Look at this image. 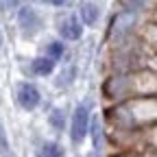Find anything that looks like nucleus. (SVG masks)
I'll use <instances>...</instances> for the list:
<instances>
[{"label": "nucleus", "instance_id": "obj_10", "mask_svg": "<svg viewBox=\"0 0 157 157\" xmlns=\"http://www.w3.org/2000/svg\"><path fill=\"white\" fill-rule=\"evenodd\" d=\"M48 55H50L52 59H61V57H63V44H59V42L48 44Z\"/></svg>", "mask_w": 157, "mask_h": 157}, {"label": "nucleus", "instance_id": "obj_8", "mask_svg": "<svg viewBox=\"0 0 157 157\" xmlns=\"http://www.w3.org/2000/svg\"><path fill=\"white\" fill-rule=\"evenodd\" d=\"M92 135H94V148L101 151V144H103V133H101V120L98 116L92 120Z\"/></svg>", "mask_w": 157, "mask_h": 157}, {"label": "nucleus", "instance_id": "obj_4", "mask_svg": "<svg viewBox=\"0 0 157 157\" xmlns=\"http://www.w3.org/2000/svg\"><path fill=\"white\" fill-rule=\"evenodd\" d=\"M31 70L37 76H46V74H50L55 70V59L52 57H37V59H33Z\"/></svg>", "mask_w": 157, "mask_h": 157}, {"label": "nucleus", "instance_id": "obj_12", "mask_svg": "<svg viewBox=\"0 0 157 157\" xmlns=\"http://www.w3.org/2000/svg\"><path fill=\"white\" fill-rule=\"evenodd\" d=\"M2 148H9V140H7V131H5L2 122H0V151Z\"/></svg>", "mask_w": 157, "mask_h": 157}, {"label": "nucleus", "instance_id": "obj_15", "mask_svg": "<svg viewBox=\"0 0 157 157\" xmlns=\"http://www.w3.org/2000/svg\"><path fill=\"white\" fill-rule=\"evenodd\" d=\"M87 157H101V153H98V151H94V153H90Z\"/></svg>", "mask_w": 157, "mask_h": 157}, {"label": "nucleus", "instance_id": "obj_11", "mask_svg": "<svg viewBox=\"0 0 157 157\" xmlns=\"http://www.w3.org/2000/svg\"><path fill=\"white\" fill-rule=\"evenodd\" d=\"M122 2H124V7L129 11H135V9H140L144 5V0H122Z\"/></svg>", "mask_w": 157, "mask_h": 157}, {"label": "nucleus", "instance_id": "obj_2", "mask_svg": "<svg viewBox=\"0 0 157 157\" xmlns=\"http://www.w3.org/2000/svg\"><path fill=\"white\" fill-rule=\"evenodd\" d=\"M17 101L24 109H35L39 105V92L35 90V85L31 83H20V90H17Z\"/></svg>", "mask_w": 157, "mask_h": 157}, {"label": "nucleus", "instance_id": "obj_7", "mask_svg": "<svg viewBox=\"0 0 157 157\" xmlns=\"http://www.w3.org/2000/svg\"><path fill=\"white\" fill-rule=\"evenodd\" d=\"M61 155H63V148L55 142H44L42 148L37 151V157H61Z\"/></svg>", "mask_w": 157, "mask_h": 157}, {"label": "nucleus", "instance_id": "obj_9", "mask_svg": "<svg viewBox=\"0 0 157 157\" xmlns=\"http://www.w3.org/2000/svg\"><path fill=\"white\" fill-rule=\"evenodd\" d=\"M63 122H66L63 109H52V111H50V124H52L55 129L61 131V129H63Z\"/></svg>", "mask_w": 157, "mask_h": 157}, {"label": "nucleus", "instance_id": "obj_14", "mask_svg": "<svg viewBox=\"0 0 157 157\" xmlns=\"http://www.w3.org/2000/svg\"><path fill=\"white\" fill-rule=\"evenodd\" d=\"M48 2H52V5H66V0H48Z\"/></svg>", "mask_w": 157, "mask_h": 157}, {"label": "nucleus", "instance_id": "obj_5", "mask_svg": "<svg viewBox=\"0 0 157 157\" xmlns=\"http://www.w3.org/2000/svg\"><path fill=\"white\" fill-rule=\"evenodd\" d=\"M17 20H20V26H22L26 33L37 29V15H35V11L31 7H22V9H20V17Z\"/></svg>", "mask_w": 157, "mask_h": 157}, {"label": "nucleus", "instance_id": "obj_3", "mask_svg": "<svg viewBox=\"0 0 157 157\" xmlns=\"http://www.w3.org/2000/svg\"><path fill=\"white\" fill-rule=\"evenodd\" d=\"M59 31H61V35L66 39H78V37H81V22H78L74 15H70V17H66L61 22Z\"/></svg>", "mask_w": 157, "mask_h": 157}, {"label": "nucleus", "instance_id": "obj_1", "mask_svg": "<svg viewBox=\"0 0 157 157\" xmlns=\"http://www.w3.org/2000/svg\"><path fill=\"white\" fill-rule=\"evenodd\" d=\"M87 127H90V111H87V105H78L72 113V127H70V135H72V142H81L85 133H87Z\"/></svg>", "mask_w": 157, "mask_h": 157}, {"label": "nucleus", "instance_id": "obj_6", "mask_svg": "<svg viewBox=\"0 0 157 157\" xmlns=\"http://www.w3.org/2000/svg\"><path fill=\"white\" fill-rule=\"evenodd\" d=\"M78 13H81V20H83V22L92 26V24H96L98 13H101V11H98V7H96L94 2H83L81 9H78Z\"/></svg>", "mask_w": 157, "mask_h": 157}, {"label": "nucleus", "instance_id": "obj_16", "mask_svg": "<svg viewBox=\"0 0 157 157\" xmlns=\"http://www.w3.org/2000/svg\"><path fill=\"white\" fill-rule=\"evenodd\" d=\"M0 46H2V29H0Z\"/></svg>", "mask_w": 157, "mask_h": 157}, {"label": "nucleus", "instance_id": "obj_13", "mask_svg": "<svg viewBox=\"0 0 157 157\" xmlns=\"http://www.w3.org/2000/svg\"><path fill=\"white\" fill-rule=\"evenodd\" d=\"M15 5H17V0H0V7H2V9H11Z\"/></svg>", "mask_w": 157, "mask_h": 157}]
</instances>
